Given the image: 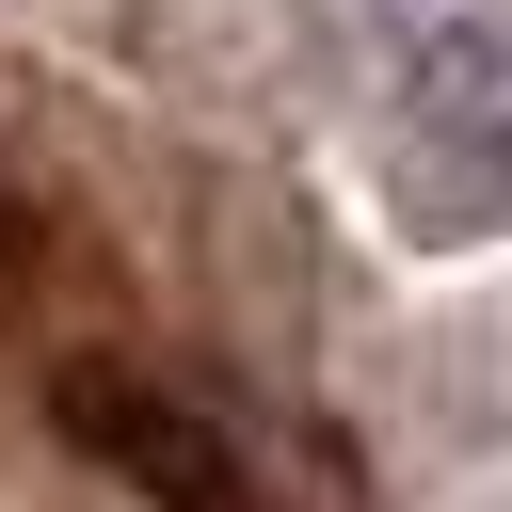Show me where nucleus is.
<instances>
[{"mask_svg": "<svg viewBox=\"0 0 512 512\" xmlns=\"http://www.w3.org/2000/svg\"><path fill=\"white\" fill-rule=\"evenodd\" d=\"M400 128L448 160L432 224H480V176H496V32H480V16H448V32L416 48V80H400Z\"/></svg>", "mask_w": 512, "mask_h": 512, "instance_id": "obj_1", "label": "nucleus"}, {"mask_svg": "<svg viewBox=\"0 0 512 512\" xmlns=\"http://www.w3.org/2000/svg\"><path fill=\"white\" fill-rule=\"evenodd\" d=\"M80 432H96L112 464H144V480H176L192 512H240V480H224V464H208V448H192L176 416H128V384H80Z\"/></svg>", "mask_w": 512, "mask_h": 512, "instance_id": "obj_2", "label": "nucleus"}]
</instances>
